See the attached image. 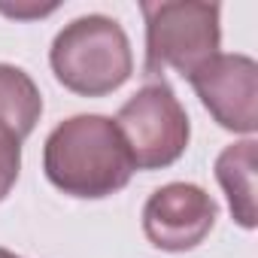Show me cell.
<instances>
[{"mask_svg": "<svg viewBox=\"0 0 258 258\" xmlns=\"http://www.w3.org/2000/svg\"><path fill=\"white\" fill-rule=\"evenodd\" d=\"M255 167H258V143L252 137L231 143L216 158V179L228 198L231 216L240 228L252 231L258 222L255 207Z\"/></svg>", "mask_w": 258, "mask_h": 258, "instance_id": "obj_7", "label": "cell"}, {"mask_svg": "<svg viewBox=\"0 0 258 258\" xmlns=\"http://www.w3.org/2000/svg\"><path fill=\"white\" fill-rule=\"evenodd\" d=\"M22 173V137L0 121V201H7Z\"/></svg>", "mask_w": 258, "mask_h": 258, "instance_id": "obj_9", "label": "cell"}, {"mask_svg": "<svg viewBox=\"0 0 258 258\" xmlns=\"http://www.w3.org/2000/svg\"><path fill=\"white\" fill-rule=\"evenodd\" d=\"M127 146L134 170H164L176 164L191 140L188 112L164 79L146 82L112 118Z\"/></svg>", "mask_w": 258, "mask_h": 258, "instance_id": "obj_4", "label": "cell"}, {"mask_svg": "<svg viewBox=\"0 0 258 258\" xmlns=\"http://www.w3.org/2000/svg\"><path fill=\"white\" fill-rule=\"evenodd\" d=\"M43 115V94L37 82L13 64H0V121L25 140Z\"/></svg>", "mask_w": 258, "mask_h": 258, "instance_id": "obj_8", "label": "cell"}, {"mask_svg": "<svg viewBox=\"0 0 258 258\" xmlns=\"http://www.w3.org/2000/svg\"><path fill=\"white\" fill-rule=\"evenodd\" d=\"M46 179L82 201H100L121 191L134 176V164L109 115L82 112L58 121L43 146Z\"/></svg>", "mask_w": 258, "mask_h": 258, "instance_id": "obj_1", "label": "cell"}, {"mask_svg": "<svg viewBox=\"0 0 258 258\" xmlns=\"http://www.w3.org/2000/svg\"><path fill=\"white\" fill-rule=\"evenodd\" d=\"M0 258H19L16 252H10V249H4V246H0Z\"/></svg>", "mask_w": 258, "mask_h": 258, "instance_id": "obj_11", "label": "cell"}, {"mask_svg": "<svg viewBox=\"0 0 258 258\" xmlns=\"http://www.w3.org/2000/svg\"><path fill=\"white\" fill-rule=\"evenodd\" d=\"M219 219V204L195 182H167L143 204V234L155 249L188 252L201 246Z\"/></svg>", "mask_w": 258, "mask_h": 258, "instance_id": "obj_6", "label": "cell"}, {"mask_svg": "<svg viewBox=\"0 0 258 258\" xmlns=\"http://www.w3.org/2000/svg\"><path fill=\"white\" fill-rule=\"evenodd\" d=\"M140 13L146 22V79H158L164 70H176L179 76L188 79L210 58L219 55V4L161 0V4H140Z\"/></svg>", "mask_w": 258, "mask_h": 258, "instance_id": "obj_3", "label": "cell"}, {"mask_svg": "<svg viewBox=\"0 0 258 258\" xmlns=\"http://www.w3.org/2000/svg\"><path fill=\"white\" fill-rule=\"evenodd\" d=\"M58 7L49 4V7H28V10H19V7H0V13H7V16H16V19H37V16H49L55 13Z\"/></svg>", "mask_w": 258, "mask_h": 258, "instance_id": "obj_10", "label": "cell"}, {"mask_svg": "<svg viewBox=\"0 0 258 258\" xmlns=\"http://www.w3.org/2000/svg\"><path fill=\"white\" fill-rule=\"evenodd\" d=\"M49 64L67 91L79 97H103L131 79L134 52L115 19L91 13L58 31L49 49Z\"/></svg>", "mask_w": 258, "mask_h": 258, "instance_id": "obj_2", "label": "cell"}, {"mask_svg": "<svg viewBox=\"0 0 258 258\" xmlns=\"http://www.w3.org/2000/svg\"><path fill=\"white\" fill-rule=\"evenodd\" d=\"M195 94L219 127L252 137L258 131V64L249 55L228 52L210 58L188 76Z\"/></svg>", "mask_w": 258, "mask_h": 258, "instance_id": "obj_5", "label": "cell"}]
</instances>
